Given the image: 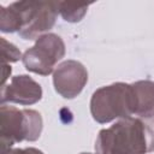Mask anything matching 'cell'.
<instances>
[{
  "label": "cell",
  "instance_id": "cell-1",
  "mask_svg": "<svg viewBox=\"0 0 154 154\" xmlns=\"http://www.w3.org/2000/svg\"><path fill=\"white\" fill-rule=\"evenodd\" d=\"M154 150V124L142 118L120 119L100 130L95 141L99 154H147Z\"/></svg>",
  "mask_w": 154,
  "mask_h": 154
},
{
  "label": "cell",
  "instance_id": "cell-2",
  "mask_svg": "<svg viewBox=\"0 0 154 154\" xmlns=\"http://www.w3.org/2000/svg\"><path fill=\"white\" fill-rule=\"evenodd\" d=\"M1 153L11 149L22 141L34 142L42 131V117L35 109H19L13 106L1 105L0 108Z\"/></svg>",
  "mask_w": 154,
  "mask_h": 154
},
{
  "label": "cell",
  "instance_id": "cell-3",
  "mask_svg": "<svg viewBox=\"0 0 154 154\" xmlns=\"http://www.w3.org/2000/svg\"><path fill=\"white\" fill-rule=\"evenodd\" d=\"M90 113L100 124L131 117L134 114L131 84L117 82L95 90L90 100Z\"/></svg>",
  "mask_w": 154,
  "mask_h": 154
},
{
  "label": "cell",
  "instance_id": "cell-4",
  "mask_svg": "<svg viewBox=\"0 0 154 154\" xmlns=\"http://www.w3.org/2000/svg\"><path fill=\"white\" fill-rule=\"evenodd\" d=\"M12 5L19 13L22 26L18 34L24 40H37L52 29L59 13V2L19 1Z\"/></svg>",
  "mask_w": 154,
  "mask_h": 154
},
{
  "label": "cell",
  "instance_id": "cell-5",
  "mask_svg": "<svg viewBox=\"0 0 154 154\" xmlns=\"http://www.w3.org/2000/svg\"><path fill=\"white\" fill-rule=\"evenodd\" d=\"M65 55V43L55 34L40 36L35 45L26 49L22 57L25 69L30 72L48 76L54 72L55 65Z\"/></svg>",
  "mask_w": 154,
  "mask_h": 154
},
{
  "label": "cell",
  "instance_id": "cell-6",
  "mask_svg": "<svg viewBox=\"0 0 154 154\" xmlns=\"http://www.w3.org/2000/svg\"><path fill=\"white\" fill-rule=\"evenodd\" d=\"M88 82V71L77 60H65L53 72L55 91L64 99L76 97Z\"/></svg>",
  "mask_w": 154,
  "mask_h": 154
},
{
  "label": "cell",
  "instance_id": "cell-7",
  "mask_svg": "<svg viewBox=\"0 0 154 154\" xmlns=\"http://www.w3.org/2000/svg\"><path fill=\"white\" fill-rule=\"evenodd\" d=\"M41 97V85L28 75L14 76L8 84L1 87V105H5V102H11L29 106L40 101Z\"/></svg>",
  "mask_w": 154,
  "mask_h": 154
},
{
  "label": "cell",
  "instance_id": "cell-8",
  "mask_svg": "<svg viewBox=\"0 0 154 154\" xmlns=\"http://www.w3.org/2000/svg\"><path fill=\"white\" fill-rule=\"evenodd\" d=\"M134 94V114L142 119L154 116V82L137 81L131 84Z\"/></svg>",
  "mask_w": 154,
  "mask_h": 154
},
{
  "label": "cell",
  "instance_id": "cell-9",
  "mask_svg": "<svg viewBox=\"0 0 154 154\" xmlns=\"http://www.w3.org/2000/svg\"><path fill=\"white\" fill-rule=\"evenodd\" d=\"M22 26L20 17L18 11L14 8L12 4L7 7H0V30L2 32H14L19 31Z\"/></svg>",
  "mask_w": 154,
  "mask_h": 154
},
{
  "label": "cell",
  "instance_id": "cell-10",
  "mask_svg": "<svg viewBox=\"0 0 154 154\" xmlns=\"http://www.w3.org/2000/svg\"><path fill=\"white\" fill-rule=\"evenodd\" d=\"M88 5H77L70 2H59V13L66 22H79L87 13Z\"/></svg>",
  "mask_w": 154,
  "mask_h": 154
},
{
  "label": "cell",
  "instance_id": "cell-11",
  "mask_svg": "<svg viewBox=\"0 0 154 154\" xmlns=\"http://www.w3.org/2000/svg\"><path fill=\"white\" fill-rule=\"evenodd\" d=\"M22 57L23 55H22L20 51L14 45L8 42L5 37H1V60H2V65L7 64V63H16Z\"/></svg>",
  "mask_w": 154,
  "mask_h": 154
},
{
  "label": "cell",
  "instance_id": "cell-12",
  "mask_svg": "<svg viewBox=\"0 0 154 154\" xmlns=\"http://www.w3.org/2000/svg\"><path fill=\"white\" fill-rule=\"evenodd\" d=\"M1 154H43L42 150L34 148V147H26V148H11Z\"/></svg>",
  "mask_w": 154,
  "mask_h": 154
},
{
  "label": "cell",
  "instance_id": "cell-13",
  "mask_svg": "<svg viewBox=\"0 0 154 154\" xmlns=\"http://www.w3.org/2000/svg\"><path fill=\"white\" fill-rule=\"evenodd\" d=\"M11 71H12V69H11L10 65H7V64L2 65V82H1V87L6 84V81H7L8 76L11 75Z\"/></svg>",
  "mask_w": 154,
  "mask_h": 154
},
{
  "label": "cell",
  "instance_id": "cell-14",
  "mask_svg": "<svg viewBox=\"0 0 154 154\" xmlns=\"http://www.w3.org/2000/svg\"><path fill=\"white\" fill-rule=\"evenodd\" d=\"M81 154H99V153L95 152V153H81Z\"/></svg>",
  "mask_w": 154,
  "mask_h": 154
}]
</instances>
